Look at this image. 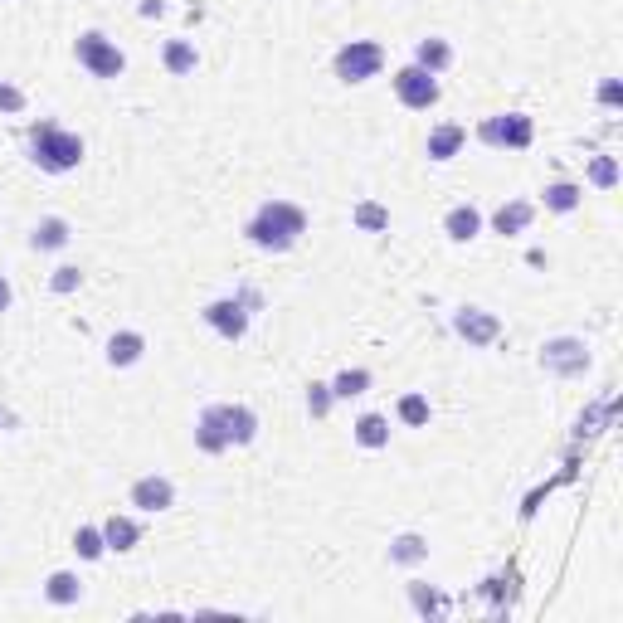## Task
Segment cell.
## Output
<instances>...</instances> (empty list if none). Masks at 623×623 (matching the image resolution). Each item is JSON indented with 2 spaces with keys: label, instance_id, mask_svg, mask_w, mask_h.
<instances>
[{
  "label": "cell",
  "instance_id": "obj_29",
  "mask_svg": "<svg viewBox=\"0 0 623 623\" xmlns=\"http://www.w3.org/2000/svg\"><path fill=\"white\" fill-rule=\"evenodd\" d=\"M589 185L594 190H614L619 185V156H594L589 161Z\"/></svg>",
  "mask_w": 623,
  "mask_h": 623
},
{
  "label": "cell",
  "instance_id": "obj_23",
  "mask_svg": "<svg viewBox=\"0 0 623 623\" xmlns=\"http://www.w3.org/2000/svg\"><path fill=\"white\" fill-rule=\"evenodd\" d=\"M351 434H356V443L370 448V453H375V448H390V419H385V414H361Z\"/></svg>",
  "mask_w": 623,
  "mask_h": 623
},
{
  "label": "cell",
  "instance_id": "obj_27",
  "mask_svg": "<svg viewBox=\"0 0 623 623\" xmlns=\"http://www.w3.org/2000/svg\"><path fill=\"white\" fill-rule=\"evenodd\" d=\"M74 550L83 555V560H103V555H108L103 526H78V531H74Z\"/></svg>",
  "mask_w": 623,
  "mask_h": 623
},
{
  "label": "cell",
  "instance_id": "obj_22",
  "mask_svg": "<svg viewBox=\"0 0 623 623\" xmlns=\"http://www.w3.org/2000/svg\"><path fill=\"white\" fill-rule=\"evenodd\" d=\"M44 599H49V604H59V609H69V604L83 599V580H78L74 570H54V575L44 580Z\"/></svg>",
  "mask_w": 623,
  "mask_h": 623
},
{
  "label": "cell",
  "instance_id": "obj_18",
  "mask_svg": "<svg viewBox=\"0 0 623 623\" xmlns=\"http://www.w3.org/2000/svg\"><path fill=\"white\" fill-rule=\"evenodd\" d=\"M161 64H166V74H171V78H190L195 69H200V49H195L190 39H166Z\"/></svg>",
  "mask_w": 623,
  "mask_h": 623
},
{
  "label": "cell",
  "instance_id": "obj_35",
  "mask_svg": "<svg viewBox=\"0 0 623 623\" xmlns=\"http://www.w3.org/2000/svg\"><path fill=\"white\" fill-rule=\"evenodd\" d=\"M10 302H15V293H10V278H0V312H10Z\"/></svg>",
  "mask_w": 623,
  "mask_h": 623
},
{
  "label": "cell",
  "instance_id": "obj_25",
  "mask_svg": "<svg viewBox=\"0 0 623 623\" xmlns=\"http://www.w3.org/2000/svg\"><path fill=\"white\" fill-rule=\"evenodd\" d=\"M351 224H356L361 234H385V229H390V210H385L380 200H361V205L351 210Z\"/></svg>",
  "mask_w": 623,
  "mask_h": 623
},
{
  "label": "cell",
  "instance_id": "obj_16",
  "mask_svg": "<svg viewBox=\"0 0 623 623\" xmlns=\"http://www.w3.org/2000/svg\"><path fill=\"white\" fill-rule=\"evenodd\" d=\"M463 142H468V127H458V122H439V127L429 132L424 151H429V161H453V156L463 151Z\"/></svg>",
  "mask_w": 623,
  "mask_h": 623
},
{
  "label": "cell",
  "instance_id": "obj_17",
  "mask_svg": "<svg viewBox=\"0 0 623 623\" xmlns=\"http://www.w3.org/2000/svg\"><path fill=\"white\" fill-rule=\"evenodd\" d=\"M541 205H546L550 215H575V210L585 205V185H575V181H550L546 190H541Z\"/></svg>",
  "mask_w": 623,
  "mask_h": 623
},
{
  "label": "cell",
  "instance_id": "obj_12",
  "mask_svg": "<svg viewBox=\"0 0 623 623\" xmlns=\"http://www.w3.org/2000/svg\"><path fill=\"white\" fill-rule=\"evenodd\" d=\"M69 239H74V224L64 220V215H49V220L35 224L30 249H35V254H59V249H69Z\"/></svg>",
  "mask_w": 623,
  "mask_h": 623
},
{
  "label": "cell",
  "instance_id": "obj_19",
  "mask_svg": "<svg viewBox=\"0 0 623 623\" xmlns=\"http://www.w3.org/2000/svg\"><path fill=\"white\" fill-rule=\"evenodd\" d=\"M531 220H536V205H531V200H507V205L492 215V229L512 239V234H526V229H531Z\"/></svg>",
  "mask_w": 623,
  "mask_h": 623
},
{
  "label": "cell",
  "instance_id": "obj_20",
  "mask_svg": "<svg viewBox=\"0 0 623 623\" xmlns=\"http://www.w3.org/2000/svg\"><path fill=\"white\" fill-rule=\"evenodd\" d=\"M414 64L424 69V74H443L448 64H453V44L439 35H429V39H419L414 44Z\"/></svg>",
  "mask_w": 623,
  "mask_h": 623
},
{
  "label": "cell",
  "instance_id": "obj_28",
  "mask_svg": "<svg viewBox=\"0 0 623 623\" xmlns=\"http://www.w3.org/2000/svg\"><path fill=\"white\" fill-rule=\"evenodd\" d=\"M429 419H434V409H429L424 395H404L400 400V424H409V429H429Z\"/></svg>",
  "mask_w": 623,
  "mask_h": 623
},
{
  "label": "cell",
  "instance_id": "obj_2",
  "mask_svg": "<svg viewBox=\"0 0 623 623\" xmlns=\"http://www.w3.org/2000/svg\"><path fill=\"white\" fill-rule=\"evenodd\" d=\"M30 161L49 176H69L83 166V137L64 132L59 122H35L30 127Z\"/></svg>",
  "mask_w": 623,
  "mask_h": 623
},
{
  "label": "cell",
  "instance_id": "obj_5",
  "mask_svg": "<svg viewBox=\"0 0 623 623\" xmlns=\"http://www.w3.org/2000/svg\"><path fill=\"white\" fill-rule=\"evenodd\" d=\"M74 59L93 78H122L127 74V54H122L108 35H98V30H88V35L74 39Z\"/></svg>",
  "mask_w": 623,
  "mask_h": 623
},
{
  "label": "cell",
  "instance_id": "obj_34",
  "mask_svg": "<svg viewBox=\"0 0 623 623\" xmlns=\"http://www.w3.org/2000/svg\"><path fill=\"white\" fill-rule=\"evenodd\" d=\"M594 98H599V108H623V83L619 78H604Z\"/></svg>",
  "mask_w": 623,
  "mask_h": 623
},
{
  "label": "cell",
  "instance_id": "obj_6",
  "mask_svg": "<svg viewBox=\"0 0 623 623\" xmlns=\"http://www.w3.org/2000/svg\"><path fill=\"white\" fill-rule=\"evenodd\" d=\"M541 370L546 375H560V380H575L589 370V346L580 336H555L541 346Z\"/></svg>",
  "mask_w": 623,
  "mask_h": 623
},
{
  "label": "cell",
  "instance_id": "obj_1",
  "mask_svg": "<svg viewBox=\"0 0 623 623\" xmlns=\"http://www.w3.org/2000/svg\"><path fill=\"white\" fill-rule=\"evenodd\" d=\"M244 234L263 254H288V249H297V239L307 234V210L293 205V200H263Z\"/></svg>",
  "mask_w": 623,
  "mask_h": 623
},
{
  "label": "cell",
  "instance_id": "obj_8",
  "mask_svg": "<svg viewBox=\"0 0 623 623\" xmlns=\"http://www.w3.org/2000/svg\"><path fill=\"white\" fill-rule=\"evenodd\" d=\"M395 98H400L404 108H414V112L439 108V98H443L439 74H424L419 64H404L400 74H395Z\"/></svg>",
  "mask_w": 623,
  "mask_h": 623
},
{
  "label": "cell",
  "instance_id": "obj_31",
  "mask_svg": "<svg viewBox=\"0 0 623 623\" xmlns=\"http://www.w3.org/2000/svg\"><path fill=\"white\" fill-rule=\"evenodd\" d=\"M409 604H414V614H439V609H443V594L414 580V585H409Z\"/></svg>",
  "mask_w": 623,
  "mask_h": 623
},
{
  "label": "cell",
  "instance_id": "obj_14",
  "mask_svg": "<svg viewBox=\"0 0 623 623\" xmlns=\"http://www.w3.org/2000/svg\"><path fill=\"white\" fill-rule=\"evenodd\" d=\"M142 356H147V336H142V331H112L108 336V366L112 370L137 366Z\"/></svg>",
  "mask_w": 623,
  "mask_h": 623
},
{
  "label": "cell",
  "instance_id": "obj_4",
  "mask_svg": "<svg viewBox=\"0 0 623 623\" xmlns=\"http://www.w3.org/2000/svg\"><path fill=\"white\" fill-rule=\"evenodd\" d=\"M477 137L497 151H526L536 142V122L526 112H492V117H482Z\"/></svg>",
  "mask_w": 623,
  "mask_h": 623
},
{
  "label": "cell",
  "instance_id": "obj_13",
  "mask_svg": "<svg viewBox=\"0 0 623 623\" xmlns=\"http://www.w3.org/2000/svg\"><path fill=\"white\" fill-rule=\"evenodd\" d=\"M195 448H200V453H229V434H224L220 404L200 409V419H195Z\"/></svg>",
  "mask_w": 623,
  "mask_h": 623
},
{
  "label": "cell",
  "instance_id": "obj_9",
  "mask_svg": "<svg viewBox=\"0 0 623 623\" xmlns=\"http://www.w3.org/2000/svg\"><path fill=\"white\" fill-rule=\"evenodd\" d=\"M132 507L137 512H166V507H176V482L171 477H161V473H147V477H137L132 482Z\"/></svg>",
  "mask_w": 623,
  "mask_h": 623
},
{
  "label": "cell",
  "instance_id": "obj_30",
  "mask_svg": "<svg viewBox=\"0 0 623 623\" xmlns=\"http://www.w3.org/2000/svg\"><path fill=\"white\" fill-rule=\"evenodd\" d=\"M331 404H336V395H331V385H322V380H312V385H307V414H312V419H327V414H331Z\"/></svg>",
  "mask_w": 623,
  "mask_h": 623
},
{
  "label": "cell",
  "instance_id": "obj_33",
  "mask_svg": "<svg viewBox=\"0 0 623 623\" xmlns=\"http://www.w3.org/2000/svg\"><path fill=\"white\" fill-rule=\"evenodd\" d=\"M0 112H5V117L25 112V88H15V83H5V78H0Z\"/></svg>",
  "mask_w": 623,
  "mask_h": 623
},
{
  "label": "cell",
  "instance_id": "obj_26",
  "mask_svg": "<svg viewBox=\"0 0 623 623\" xmlns=\"http://www.w3.org/2000/svg\"><path fill=\"white\" fill-rule=\"evenodd\" d=\"M366 390H370V370L366 366L341 370V375L331 380V395H336V400H356V395H366Z\"/></svg>",
  "mask_w": 623,
  "mask_h": 623
},
{
  "label": "cell",
  "instance_id": "obj_7",
  "mask_svg": "<svg viewBox=\"0 0 623 623\" xmlns=\"http://www.w3.org/2000/svg\"><path fill=\"white\" fill-rule=\"evenodd\" d=\"M249 307H254V297H215L200 317L210 331H220L224 341H244L249 336Z\"/></svg>",
  "mask_w": 623,
  "mask_h": 623
},
{
  "label": "cell",
  "instance_id": "obj_3",
  "mask_svg": "<svg viewBox=\"0 0 623 623\" xmlns=\"http://www.w3.org/2000/svg\"><path fill=\"white\" fill-rule=\"evenodd\" d=\"M380 69H385V49H380L375 39H351V44H341L336 59H331V74L341 78V83H370Z\"/></svg>",
  "mask_w": 623,
  "mask_h": 623
},
{
  "label": "cell",
  "instance_id": "obj_32",
  "mask_svg": "<svg viewBox=\"0 0 623 623\" xmlns=\"http://www.w3.org/2000/svg\"><path fill=\"white\" fill-rule=\"evenodd\" d=\"M78 283H83V273H78L74 263H64V268H54V278H49V288L59 297H69V293H78Z\"/></svg>",
  "mask_w": 623,
  "mask_h": 623
},
{
  "label": "cell",
  "instance_id": "obj_11",
  "mask_svg": "<svg viewBox=\"0 0 623 623\" xmlns=\"http://www.w3.org/2000/svg\"><path fill=\"white\" fill-rule=\"evenodd\" d=\"M224 434H229V448H244V443L258 439V414L249 404H220Z\"/></svg>",
  "mask_w": 623,
  "mask_h": 623
},
{
  "label": "cell",
  "instance_id": "obj_21",
  "mask_svg": "<svg viewBox=\"0 0 623 623\" xmlns=\"http://www.w3.org/2000/svg\"><path fill=\"white\" fill-rule=\"evenodd\" d=\"M103 541H108V550H132L137 541H142V526L132 521V516H122V512H112L108 521H103Z\"/></svg>",
  "mask_w": 623,
  "mask_h": 623
},
{
  "label": "cell",
  "instance_id": "obj_10",
  "mask_svg": "<svg viewBox=\"0 0 623 623\" xmlns=\"http://www.w3.org/2000/svg\"><path fill=\"white\" fill-rule=\"evenodd\" d=\"M453 331H458L468 346H492V341L502 336V322H497L492 312H482V307H458V312H453Z\"/></svg>",
  "mask_w": 623,
  "mask_h": 623
},
{
  "label": "cell",
  "instance_id": "obj_24",
  "mask_svg": "<svg viewBox=\"0 0 623 623\" xmlns=\"http://www.w3.org/2000/svg\"><path fill=\"white\" fill-rule=\"evenodd\" d=\"M419 560H429V541L419 531H404L390 541V565H419Z\"/></svg>",
  "mask_w": 623,
  "mask_h": 623
},
{
  "label": "cell",
  "instance_id": "obj_15",
  "mask_svg": "<svg viewBox=\"0 0 623 623\" xmlns=\"http://www.w3.org/2000/svg\"><path fill=\"white\" fill-rule=\"evenodd\" d=\"M443 234H448L453 244H473L477 234H482V210H477V205H453V210L443 215Z\"/></svg>",
  "mask_w": 623,
  "mask_h": 623
}]
</instances>
